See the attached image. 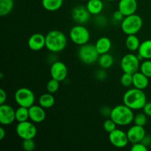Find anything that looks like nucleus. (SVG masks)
Listing matches in <instances>:
<instances>
[{"label": "nucleus", "mask_w": 151, "mask_h": 151, "mask_svg": "<svg viewBox=\"0 0 151 151\" xmlns=\"http://www.w3.org/2000/svg\"><path fill=\"white\" fill-rule=\"evenodd\" d=\"M123 103L134 111L143 109L147 103V97L143 90L137 88H130L126 91L122 97Z\"/></svg>", "instance_id": "f257e3e1"}, {"label": "nucleus", "mask_w": 151, "mask_h": 151, "mask_svg": "<svg viewBox=\"0 0 151 151\" xmlns=\"http://www.w3.org/2000/svg\"><path fill=\"white\" fill-rule=\"evenodd\" d=\"M46 36V48L52 53L60 52L67 45V38L63 32L58 29L50 31Z\"/></svg>", "instance_id": "f03ea898"}, {"label": "nucleus", "mask_w": 151, "mask_h": 151, "mask_svg": "<svg viewBox=\"0 0 151 151\" xmlns=\"http://www.w3.org/2000/svg\"><path fill=\"white\" fill-rule=\"evenodd\" d=\"M110 118L119 126H127L134 122V110L124 103L118 105L112 109Z\"/></svg>", "instance_id": "7ed1b4c3"}, {"label": "nucleus", "mask_w": 151, "mask_h": 151, "mask_svg": "<svg viewBox=\"0 0 151 151\" xmlns=\"http://www.w3.org/2000/svg\"><path fill=\"white\" fill-rule=\"evenodd\" d=\"M143 26V20L139 15L134 14L125 16L120 23V27L125 35H137Z\"/></svg>", "instance_id": "20e7f679"}, {"label": "nucleus", "mask_w": 151, "mask_h": 151, "mask_svg": "<svg viewBox=\"0 0 151 151\" xmlns=\"http://www.w3.org/2000/svg\"><path fill=\"white\" fill-rule=\"evenodd\" d=\"M78 56L79 60L83 63L91 65L98 60L100 54L97 52L94 44L87 43L80 46L78 51Z\"/></svg>", "instance_id": "39448f33"}, {"label": "nucleus", "mask_w": 151, "mask_h": 151, "mask_svg": "<svg viewBox=\"0 0 151 151\" xmlns=\"http://www.w3.org/2000/svg\"><path fill=\"white\" fill-rule=\"evenodd\" d=\"M69 38L75 44L82 46L88 43L90 40L89 30L83 24L75 25L69 31Z\"/></svg>", "instance_id": "423d86ee"}, {"label": "nucleus", "mask_w": 151, "mask_h": 151, "mask_svg": "<svg viewBox=\"0 0 151 151\" xmlns=\"http://www.w3.org/2000/svg\"><path fill=\"white\" fill-rule=\"evenodd\" d=\"M14 100L19 106L29 109L35 103V97L32 90L28 88L22 87L16 91L14 94Z\"/></svg>", "instance_id": "0eeeda50"}, {"label": "nucleus", "mask_w": 151, "mask_h": 151, "mask_svg": "<svg viewBox=\"0 0 151 151\" xmlns=\"http://www.w3.org/2000/svg\"><path fill=\"white\" fill-rule=\"evenodd\" d=\"M140 61L138 56L134 53H128L122 58L120 67L123 72L133 75L138 72L140 67Z\"/></svg>", "instance_id": "6e6552de"}, {"label": "nucleus", "mask_w": 151, "mask_h": 151, "mask_svg": "<svg viewBox=\"0 0 151 151\" xmlns=\"http://www.w3.org/2000/svg\"><path fill=\"white\" fill-rule=\"evenodd\" d=\"M35 124L32 121L29 122L28 120L18 122L16 128V132L18 137L22 140L35 138L37 135V128Z\"/></svg>", "instance_id": "1a4fd4ad"}, {"label": "nucleus", "mask_w": 151, "mask_h": 151, "mask_svg": "<svg viewBox=\"0 0 151 151\" xmlns=\"http://www.w3.org/2000/svg\"><path fill=\"white\" fill-rule=\"evenodd\" d=\"M109 140L111 144L116 148H124L129 142L127 132L117 128L109 133Z\"/></svg>", "instance_id": "9d476101"}, {"label": "nucleus", "mask_w": 151, "mask_h": 151, "mask_svg": "<svg viewBox=\"0 0 151 151\" xmlns=\"http://www.w3.org/2000/svg\"><path fill=\"white\" fill-rule=\"evenodd\" d=\"M50 75L52 78L57 80L59 82L65 81L68 75L67 66L62 61H54L50 67Z\"/></svg>", "instance_id": "9b49d317"}, {"label": "nucleus", "mask_w": 151, "mask_h": 151, "mask_svg": "<svg viewBox=\"0 0 151 151\" xmlns=\"http://www.w3.org/2000/svg\"><path fill=\"white\" fill-rule=\"evenodd\" d=\"M16 120V110L10 105L0 106V123L3 125H11Z\"/></svg>", "instance_id": "f8f14e48"}, {"label": "nucleus", "mask_w": 151, "mask_h": 151, "mask_svg": "<svg viewBox=\"0 0 151 151\" xmlns=\"http://www.w3.org/2000/svg\"><path fill=\"white\" fill-rule=\"evenodd\" d=\"M72 18L77 24H84L89 21L91 13L88 12L86 6L78 5L72 10Z\"/></svg>", "instance_id": "ddd939ff"}, {"label": "nucleus", "mask_w": 151, "mask_h": 151, "mask_svg": "<svg viewBox=\"0 0 151 151\" xmlns=\"http://www.w3.org/2000/svg\"><path fill=\"white\" fill-rule=\"evenodd\" d=\"M127 135H128L129 142L134 144V143L140 142L142 141L143 139L146 136V131L143 126L134 125L128 130Z\"/></svg>", "instance_id": "4468645a"}, {"label": "nucleus", "mask_w": 151, "mask_h": 151, "mask_svg": "<svg viewBox=\"0 0 151 151\" xmlns=\"http://www.w3.org/2000/svg\"><path fill=\"white\" fill-rule=\"evenodd\" d=\"M27 45L32 51H40L46 47V36L39 32L32 34L28 39Z\"/></svg>", "instance_id": "2eb2a0df"}, {"label": "nucleus", "mask_w": 151, "mask_h": 151, "mask_svg": "<svg viewBox=\"0 0 151 151\" xmlns=\"http://www.w3.org/2000/svg\"><path fill=\"white\" fill-rule=\"evenodd\" d=\"M40 105H33L29 108V120L34 123H41L46 119V111Z\"/></svg>", "instance_id": "dca6fc26"}, {"label": "nucleus", "mask_w": 151, "mask_h": 151, "mask_svg": "<svg viewBox=\"0 0 151 151\" xmlns=\"http://www.w3.org/2000/svg\"><path fill=\"white\" fill-rule=\"evenodd\" d=\"M137 7L138 3L137 0H119L118 4V10L125 16L136 13Z\"/></svg>", "instance_id": "f3484780"}, {"label": "nucleus", "mask_w": 151, "mask_h": 151, "mask_svg": "<svg viewBox=\"0 0 151 151\" xmlns=\"http://www.w3.org/2000/svg\"><path fill=\"white\" fill-rule=\"evenodd\" d=\"M149 85V78L142 73L141 72H137L133 74V86L134 88L144 90L147 88Z\"/></svg>", "instance_id": "a211bd4d"}, {"label": "nucleus", "mask_w": 151, "mask_h": 151, "mask_svg": "<svg viewBox=\"0 0 151 151\" xmlns=\"http://www.w3.org/2000/svg\"><path fill=\"white\" fill-rule=\"evenodd\" d=\"M95 47L100 55L109 52L112 47L111 40L106 36L99 38L95 43Z\"/></svg>", "instance_id": "6ab92c4d"}, {"label": "nucleus", "mask_w": 151, "mask_h": 151, "mask_svg": "<svg viewBox=\"0 0 151 151\" xmlns=\"http://www.w3.org/2000/svg\"><path fill=\"white\" fill-rule=\"evenodd\" d=\"M86 6L88 12L93 16L100 14L104 7V4L102 0H88Z\"/></svg>", "instance_id": "aec40b11"}, {"label": "nucleus", "mask_w": 151, "mask_h": 151, "mask_svg": "<svg viewBox=\"0 0 151 151\" xmlns=\"http://www.w3.org/2000/svg\"><path fill=\"white\" fill-rule=\"evenodd\" d=\"M138 54L145 60H151V39H147L140 44Z\"/></svg>", "instance_id": "412c9836"}, {"label": "nucleus", "mask_w": 151, "mask_h": 151, "mask_svg": "<svg viewBox=\"0 0 151 151\" xmlns=\"http://www.w3.org/2000/svg\"><path fill=\"white\" fill-rule=\"evenodd\" d=\"M55 100L53 94L50 92L43 94L38 98V105L45 109L52 107L55 105Z\"/></svg>", "instance_id": "4be33fe9"}, {"label": "nucleus", "mask_w": 151, "mask_h": 151, "mask_svg": "<svg viewBox=\"0 0 151 151\" xmlns=\"http://www.w3.org/2000/svg\"><path fill=\"white\" fill-rule=\"evenodd\" d=\"M63 0H41V4L46 10L54 12L62 7Z\"/></svg>", "instance_id": "5701e85b"}, {"label": "nucleus", "mask_w": 151, "mask_h": 151, "mask_svg": "<svg viewBox=\"0 0 151 151\" xmlns=\"http://www.w3.org/2000/svg\"><path fill=\"white\" fill-rule=\"evenodd\" d=\"M98 64L100 68L104 69H108L111 67L114 62V57L109 52L105 53V54L100 55L98 60Z\"/></svg>", "instance_id": "b1692460"}, {"label": "nucleus", "mask_w": 151, "mask_h": 151, "mask_svg": "<svg viewBox=\"0 0 151 151\" xmlns=\"http://www.w3.org/2000/svg\"><path fill=\"white\" fill-rule=\"evenodd\" d=\"M140 44H141V42H140L138 37L137 36V35H127V38L125 39V46L129 51H138Z\"/></svg>", "instance_id": "393cba45"}, {"label": "nucleus", "mask_w": 151, "mask_h": 151, "mask_svg": "<svg viewBox=\"0 0 151 151\" xmlns=\"http://www.w3.org/2000/svg\"><path fill=\"white\" fill-rule=\"evenodd\" d=\"M14 7V0H0V16H6L10 14Z\"/></svg>", "instance_id": "a878e982"}, {"label": "nucleus", "mask_w": 151, "mask_h": 151, "mask_svg": "<svg viewBox=\"0 0 151 151\" xmlns=\"http://www.w3.org/2000/svg\"><path fill=\"white\" fill-rule=\"evenodd\" d=\"M28 119H29V109L19 106L16 110V120L18 122H22L28 120Z\"/></svg>", "instance_id": "bb28decb"}, {"label": "nucleus", "mask_w": 151, "mask_h": 151, "mask_svg": "<svg viewBox=\"0 0 151 151\" xmlns=\"http://www.w3.org/2000/svg\"><path fill=\"white\" fill-rule=\"evenodd\" d=\"M147 117L148 116L144 112L143 113H138L136 115H134V122H133L134 123V125L144 127L147 122Z\"/></svg>", "instance_id": "cd10ccee"}, {"label": "nucleus", "mask_w": 151, "mask_h": 151, "mask_svg": "<svg viewBox=\"0 0 151 151\" xmlns=\"http://www.w3.org/2000/svg\"><path fill=\"white\" fill-rule=\"evenodd\" d=\"M139 70L147 78H151V60H145L140 64Z\"/></svg>", "instance_id": "c85d7f7f"}, {"label": "nucleus", "mask_w": 151, "mask_h": 151, "mask_svg": "<svg viewBox=\"0 0 151 151\" xmlns=\"http://www.w3.org/2000/svg\"><path fill=\"white\" fill-rule=\"evenodd\" d=\"M59 87H60V82L57 80L52 78L47 82V90L51 94H55L57 92L59 89Z\"/></svg>", "instance_id": "c756f323"}, {"label": "nucleus", "mask_w": 151, "mask_h": 151, "mask_svg": "<svg viewBox=\"0 0 151 151\" xmlns=\"http://www.w3.org/2000/svg\"><path fill=\"white\" fill-rule=\"evenodd\" d=\"M120 83L124 87H130L133 85V75L123 72L120 78Z\"/></svg>", "instance_id": "7c9ffc66"}, {"label": "nucleus", "mask_w": 151, "mask_h": 151, "mask_svg": "<svg viewBox=\"0 0 151 151\" xmlns=\"http://www.w3.org/2000/svg\"><path fill=\"white\" fill-rule=\"evenodd\" d=\"M22 147L25 151H33L35 148V142L33 139H23L22 142Z\"/></svg>", "instance_id": "2f4dec72"}, {"label": "nucleus", "mask_w": 151, "mask_h": 151, "mask_svg": "<svg viewBox=\"0 0 151 151\" xmlns=\"http://www.w3.org/2000/svg\"><path fill=\"white\" fill-rule=\"evenodd\" d=\"M116 126H117V125L110 117L106 119L103 122V129L109 134L116 129Z\"/></svg>", "instance_id": "473e14b6"}, {"label": "nucleus", "mask_w": 151, "mask_h": 151, "mask_svg": "<svg viewBox=\"0 0 151 151\" xmlns=\"http://www.w3.org/2000/svg\"><path fill=\"white\" fill-rule=\"evenodd\" d=\"M131 150V151H147L148 150V147L145 145L143 144L142 142H140L132 144Z\"/></svg>", "instance_id": "72a5a7b5"}, {"label": "nucleus", "mask_w": 151, "mask_h": 151, "mask_svg": "<svg viewBox=\"0 0 151 151\" xmlns=\"http://www.w3.org/2000/svg\"><path fill=\"white\" fill-rule=\"evenodd\" d=\"M106 69H100L97 70L95 73V78L96 79L100 81H103L107 78V72H106Z\"/></svg>", "instance_id": "f704fd0d"}, {"label": "nucleus", "mask_w": 151, "mask_h": 151, "mask_svg": "<svg viewBox=\"0 0 151 151\" xmlns=\"http://www.w3.org/2000/svg\"><path fill=\"white\" fill-rule=\"evenodd\" d=\"M125 18V16L122 14V13L121 11H119V10H116L115 12H114L113 15H112V19L115 22H122V21L123 20V19Z\"/></svg>", "instance_id": "c9c22d12"}, {"label": "nucleus", "mask_w": 151, "mask_h": 151, "mask_svg": "<svg viewBox=\"0 0 151 151\" xmlns=\"http://www.w3.org/2000/svg\"><path fill=\"white\" fill-rule=\"evenodd\" d=\"M111 111H112L111 108H110L109 106H103V107H102L101 109H100V112L103 116H105V117H110Z\"/></svg>", "instance_id": "e433bc0d"}, {"label": "nucleus", "mask_w": 151, "mask_h": 151, "mask_svg": "<svg viewBox=\"0 0 151 151\" xmlns=\"http://www.w3.org/2000/svg\"><path fill=\"white\" fill-rule=\"evenodd\" d=\"M96 23H97V24L98 26L103 27L107 23V19L103 15H97V17H96Z\"/></svg>", "instance_id": "4c0bfd02"}, {"label": "nucleus", "mask_w": 151, "mask_h": 151, "mask_svg": "<svg viewBox=\"0 0 151 151\" xmlns=\"http://www.w3.org/2000/svg\"><path fill=\"white\" fill-rule=\"evenodd\" d=\"M142 109L143 112H144L147 116L151 117V102H147Z\"/></svg>", "instance_id": "58836bf2"}, {"label": "nucleus", "mask_w": 151, "mask_h": 151, "mask_svg": "<svg viewBox=\"0 0 151 151\" xmlns=\"http://www.w3.org/2000/svg\"><path fill=\"white\" fill-rule=\"evenodd\" d=\"M7 93L3 88L0 89V105L4 104L7 100Z\"/></svg>", "instance_id": "ea45409f"}, {"label": "nucleus", "mask_w": 151, "mask_h": 151, "mask_svg": "<svg viewBox=\"0 0 151 151\" xmlns=\"http://www.w3.org/2000/svg\"><path fill=\"white\" fill-rule=\"evenodd\" d=\"M142 142L144 145H145L148 147V146H150L151 145V137L146 135L145 137V138L143 139L142 141Z\"/></svg>", "instance_id": "a19ab883"}, {"label": "nucleus", "mask_w": 151, "mask_h": 151, "mask_svg": "<svg viewBox=\"0 0 151 151\" xmlns=\"http://www.w3.org/2000/svg\"><path fill=\"white\" fill-rule=\"evenodd\" d=\"M6 136V131L2 127L0 128V140H3Z\"/></svg>", "instance_id": "79ce46f5"}, {"label": "nucleus", "mask_w": 151, "mask_h": 151, "mask_svg": "<svg viewBox=\"0 0 151 151\" xmlns=\"http://www.w3.org/2000/svg\"><path fill=\"white\" fill-rule=\"evenodd\" d=\"M106 1H115V0H106Z\"/></svg>", "instance_id": "37998d69"}, {"label": "nucleus", "mask_w": 151, "mask_h": 151, "mask_svg": "<svg viewBox=\"0 0 151 151\" xmlns=\"http://www.w3.org/2000/svg\"><path fill=\"white\" fill-rule=\"evenodd\" d=\"M80 1H88V0H80Z\"/></svg>", "instance_id": "c03bdc74"}]
</instances>
